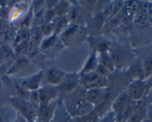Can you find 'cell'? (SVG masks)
<instances>
[{
    "instance_id": "33",
    "label": "cell",
    "mask_w": 152,
    "mask_h": 122,
    "mask_svg": "<svg viewBox=\"0 0 152 122\" xmlns=\"http://www.w3.org/2000/svg\"><path fill=\"white\" fill-rule=\"evenodd\" d=\"M55 13L54 12H53V10H48L45 13V15H44V22H45V23H48L50 21H51V19H53V16H54Z\"/></svg>"
},
{
    "instance_id": "14",
    "label": "cell",
    "mask_w": 152,
    "mask_h": 122,
    "mask_svg": "<svg viewBox=\"0 0 152 122\" xmlns=\"http://www.w3.org/2000/svg\"><path fill=\"white\" fill-rule=\"evenodd\" d=\"M101 61H102V65L105 67L108 71H113L114 69V65L111 60L109 55L107 52H102L101 53Z\"/></svg>"
},
{
    "instance_id": "8",
    "label": "cell",
    "mask_w": 152,
    "mask_h": 122,
    "mask_svg": "<svg viewBox=\"0 0 152 122\" xmlns=\"http://www.w3.org/2000/svg\"><path fill=\"white\" fill-rule=\"evenodd\" d=\"M52 116L51 122H72L71 115L67 109L62 106V105L56 108Z\"/></svg>"
},
{
    "instance_id": "18",
    "label": "cell",
    "mask_w": 152,
    "mask_h": 122,
    "mask_svg": "<svg viewBox=\"0 0 152 122\" xmlns=\"http://www.w3.org/2000/svg\"><path fill=\"white\" fill-rule=\"evenodd\" d=\"M68 2H66V1H59V2H57V4H56V6L54 7L53 12H54L55 14L61 16L66 13V11L68 10Z\"/></svg>"
},
{
    "instance_id": "24",
    "label": "cell",
    "mask_w": 152,
    "mask_h": 122,
    "mask_svg": "<svg viewBox=\"0 0 152 122\" xmlns=\"http://www.w3.org/2000/svg\"><path fill=\"white\" fill-rule=\"evenodd\" d=\"M143 72H144V76L148 77L151 74L152 72V65H151V57L148 56L145 61V63L143 65Z\"/></svg>"
},
{
    "instance_id": "15",
    "label": "cell",
    "mask_w": 152,
    "mask_h": 122,
    "mask_svg": "<svg viewBox=\"0 0 152 122\" xmlns=\"http://www.w3.org/2000/svg\"><path fill=\"white\" fill-rule=\"evenodd\" d=\"M130 74L136 78V80H140L142 81V78H144V72L143 69L140 65H134L131 68Z\"/></svg>"
},
{
    "instance_id": "27",
    "label": "cell",
    "mask_w": 152,
    "mask_h": 122,
    "mask_svg": "<svg viewBox=\"0 0 152 122\" xmlns=\"http://www.w3.org/2000/svg\"><path fill=\"white\" fill-rule=\"evenodd\" d=\"M31 102L35 107H39V92L37 90L33 91V93L31 95Z\"/></svg>"
},
{
    "instance_id": "2",
    "label": "cell",
    "mask_w": 152,
    "mask_h": 122,
    "mask_svg": "<svg viewBox=\"0 0 152 122\" xmlns=\"http://www.w3.org/2000/svg\"><path fill=\"white\" fill-rule=\"evenodd\" d=\"M145 88L146 86L143 81L140 80H136L130 84L129 87V92L127 93L132 101H139L143 96Z\"/></svg>"
},
{
    "instance_id": "34",
    "label": "cell",
    "mask_w": 152,
    "mask_h": 122,
    "mask_svg": "<svg viewBox=\"0 0 152 122\" xmlns=\"http://www.w3.org/2000/svg\"><path fill=\"white\" fill-rule=\"evenodd\" d=\"M40 30L42 31V33L45 35H48L51 32V26L48 23H45V25H42V28H40Z\"/></svg>"
},
{
    "instance_id": "5",
    "label": "cell",
    "mask_w": 152,
    "mask_h": 122,
    "mask_svg": "<svg viewBox=\"0 0 152 122\" xmlns=\"http://www.w3.org/2000/svg\"><path fill=\"white\" fill-rule=\"evenodd\" d=\"M113 94L111 91H106L105 96L102 97L100 102L95 106V110H94V113L97 115L98 117L103 115L105 111L109 107L112 101Z\"/></svg>"
},
{
    "instance_id": "13",
    "label": "cell",
    "mask_w": 152,
    "mask_h": 122,
    "mask_svg": "<svg viewBox=\"0 0 152 122\" xmlns=\"http://www.w3.org/2000/svg\"><path fill=\"white\" fill-rule=\"evenodd\" d=\"M40 121L41 122H48L52 117V110L49 105L39 107Z\"/></svg>"
},
{
    "instance_id": "35",
    "label": "cell",
    "mask_w": 152,
    "mask_h": 122,
    "mask_svg": "<svg viewBox=\"0 0 152 122\" xmlns=\"http://www.w3.org/2000/svg\"><path fill=\"white\" fill-rule=\"evenodd\" d=\"M7 14H8V10L7 7H1L0 9V18L4 19L5 16H7Z\"/></svg>"
},
{
    "instance_id": "4",
    "label": "cell",
    "mask_w": 152,
    "mask_h": 122,
    "mask_svg": "<svg viewBox=\"0 0 152 122\" xmlns=\"http://www.w3.org/2000/svg\"><path fill=\"white\" fill-rule=\"evenodd\" d=\"M106 93V90L103 88L98 89H91L86 92L85 95V99L88 103L90 105H95L96 106L98 103L101 101Z\"/></svg>"
},
{
    "instance_id": "1",
    "label": "cell",
    "mask_w": 152,
    "mask_h": 122,
    "mask_svg": "<svg viewBox=\"0 0 152 122\" xmlns=\"http://www.w3.org/2000/svg\"><path fill=\"white\" fill-rule=\"evenodd\" d=\"M107 81L105 77L100 76L96 73H87L82 79V84L88 90L102 88L106 84Z\"/></svg>"
},
{
    "instance_id": "21",
    "label": "cell",
    "mask_w": 152,
    "mask_h": 122,
    "mask_svg": "<svg viewBox=\"0 0 152 122\" xmlns=\"http://www.w3.org/2000/svg\"><path fill=\"white\" fill-rule=\"evenodd\" d=\"M30 37L31 38V40H32L34 42H38L40 40V38H42V31L40 30L39 27H34V28L31 29V33H29Z\"/></svg>"
},
{
    "instance_id": "31",
    "label": "cell",
    "mask_w": 152,
    "mask_h": 122,
    "mask_svg": "<svg viewBox=\"0 0 152 122\" xmlns=\"http://www.w3.org/2000/svg\"><path fill=\"white\" fill-rule=\"evenodd\" d=\"M55 39H56V38H55V36L49 37V38H47V39L45 40L44 42H43V44H42V47L43 49H45V48H48V47H50V46L53 45V43L55 42Z\"/></svg>"
},
{
    "instance_id": "29",
    "label": "cell",
    "mask_w": 152,
    "mask_h": 122,
    "mask_svg": "<svg viewBox=\"0 0 152 122\" xmlns=\"http://www.w3.org/2000/svg\"><path fill=\"white\" fill-rule=\"evenodd\" d=\"M77 25H73V26H71V28H68V29L63 34L64 38H70V37L72 36L74 34H75V33L77 32Z\"/></svg>"
},
{
    "instance_id": "7",
    "label": "cell",
    "mask_w": 152,
    "mask_h": 122,
    "mask_svg": "<svg viewBox=\"0 0 152 122\" xmlns=\"http://www.w3.org/2000/svg\"><path fill=\"white\" fill-rule=\"evenodd\" d=\"M12 102L13 105H14V106L17 107L25 116H26L27 118L31 119L34 115V107L22 99H13Z\"/></svg>"
},
{
    "instance_id": "37",
    "label": "cell",
    "mask_w": 152,
    "mask_h": 122,
    "mask_svg": "<svg viewBox=\"0 0 152 122\" xmlns=\"http://www.w3.org/2000/svg\"><path fill=\"white\" fill-rule=\"evenodd\" d=\"M43 2H44V1H34V6H35V8L37 9V10H40L42 5L43 4Z\"/></svg>"
},
{
    "instance_id": "26",
    "label": "cell",
    "mask_w": 152,
    "mask_h": 122,
    "mask_svg": "<svg viewBox=\"0 0 152 122\" xmlns=\"http://www.w3.org/2000/svg\"><path fill=\"white\" fill-rule=\"evenodd\" d=\"M66 25V20H65V18L63 17H59V19L56 21V25L54 26V30L56 33H59L62 30V28H64V26Z\"/></svg>"
},
{
    "instance_id": "3",
    "label": "cell",
    "mask_w": 152,
    "mask_h": 122,
    "mask_svg": "<svg viewBox=\"0 0 152 122\" xmlns=\"http://www.w3.org/2000/svg\"><path fill=\"white\" fill-rule=\"evenodd\" d=\"M132 99L129 96L127 93H121L120 96L117 97L115 102L113 103L112 108L113 112L115 113L116 118L122 113L123 110L129 106V104L132 102Z\"/></svg>"
},
{
    "instance_id": "11",
    "label": "cell",
    "mask_w": 152,
    "mask_h": 122,
    "mask_svg": "<svg viewBox=\"0 0 152 122\" xmlns=\"http://www.w3.org/2000/svg\"><path fill=\"white\" fill-rule=\"evenodd\" d=\"M42 78V73H38L37 75L34 76L32 78H30L28 79L25 80V81L22 82V87L25 89H28V90H36L38 88L39 85L40 84V81H41Z\"/></svg>"
},
{
    "instance_id": "38",
    "label": "cell",
    "mask_w": 152,
    "mask_h": 122,
    "mask_svg": "<svg viewBox=\"0 0 152 122\" xmlns=\"http://www.w3.org/2000/svg\"><path fill=\"white\" fill-rule=\"evenodd\" d=\"M58 1H48L47 2L48 4V8L51 9V7H54L55 6H56V4H57Z\"/></svg>"
},
{
    "instance_id": "12",
    "label": "cell",
    "mask_w": 152,
    "mask_h": 122,
    "mask_svg": "<svg viewBox=\"0 0 152 122\" xmlns=\"http://www.w3.org/2000/svg\"><path fill=\"white\" fill-rule=\"evenodd\" d=\"M28 64V60L26 57H25V56H21V57L18 58V59H16V62L13 64L11 68L9 70L8 74L13 73L19 70H21L22 68H23L24 67L26 66Z\"/></svg>"
},
{
    "instance_id": "16",
    "label": "cell",
    "mask_w": 152,
    "mask_h": 122,
    "mask_svg": "<svg viewBox=\"0 0 152 122\" xmlns=\"http://www.w3.org/2000/svg\"><path fill=\"white\" fill-rule=\"evenodd\" d=\"M77 81L74 80V78H71V79H68L67 81H64L63 84L61 85L60 88L62 91L69 93V92L73 91L77 87Z\"/></svg>"
},
{
    "instance_id": "22",
    "label": "cell",
    "mask_w": 152,
    "mask_h": 122,
    "mask_svg": "<svg viewBox=\"0 0 152 122\" xmlns=\"http://www.w3.org/2000/svg\"><path fill=\"white\" fill-rule=\"evenodd\" d=\"M110 57H111L114 65V64H117V65L121 64L123 61V53L121 52L118 51V50H113V51H111Z\"/></svg>"
},
{
    "instance_id": "32",
    "label": "cell",
    "mask_w": 152,
    "mask_h": 122,
    "mask_svg": "<svg viewBox=\"0 0 152 122\" xmlns=\"http://www.w3.org/2000/svg\"><path fill=\"white\" fill-rule=\"evenodd\" d=\"M100 122H117L115 113L114 112L110 113L106 116L104 117Z\"/></svg>"
},
{
    "instance_id": "23",
    "label": "cell",
    "mask_w": 152,
    "mask_h": 122,
    "mask_svg": "<svg viewBox=\"0 0 152 122\" xmlns=\"http://www.w3.org/2000/svg\"><path fill=\"white\" fill-rule=\"evenodd\" d=\"M113 12H114V4L113 3H108L102 8L101 14L105 19V18L111 17V15H113Z\"/></svg>"
},
{
    "instance_id": "28",
    "label": "cell",
    "mask_w": 152,
    "mask_h": 122,
    "mask_svg": "<svg viewBox=\"0 0 152 122\" xmlns=\"http://www.w3.org/2000/svg\"><path fill=\"white\" fill-rule=\"evenodd\" d=\"M95 65V58H94V55L91 56V58L89 59L88 62V64L86 65V68L84 69V72L85 73H88L89 71L91 70L92 69L94 68Z\"/></svg>"
},
{
    "instance_id": "39",
    "label": "cell",
    "mask_w": 152,
    "mask_h": 122,
    "mask_svg": "<svg viewBox=\"0 0 152 122\" xmlns=\"http://www.w3.org/2000/svg\"><path fill=\"white\" fill-rule=\"evenodd\" d=\"M142 122H151L150 121H148V120H146V119H145L143 121H142Z\"/></svg>"
},
{
    "instance_id": "20",
    "label": "cell",
    "mask_w": 152,
    "mask_h": 122,
    "mask_svg": "<svg viewBox=\"0 0 152 122\" xmlns=\"http://www.w3.org/2000/svg\"><path fill=\"white\" fill-rule=\"evenodd\" d=\"M44 15L45 13L42 9H40V10L36 11V14L34 15V18H33L34 27H38L39 25L44 22Z\"/></svg>"
},
{
    "instance_id": "10",
    "label": "cell",
    "mask_w": 152,
    "mask_h": 122,
    "mask_svg": "<svg viewBox=\"0 0 152 122\" xmlns=\"http://www.w3.org/2000/svg\"><path fill=\"white\" fill-rule=\"evenodd\" d=\"M65 77V73L60 70L52 68L47 73V81L51 84H59Z\"/></svg>"
},
{
    "instance_id": "30",
    "label": "cell",
    "mask_w": 152,
    "mask_h": 122,
    "mask_svg": "<svg viewBox=\"0 0 152 122\" xmlns=\"http://www.w3.org/2000/svg\"><path fill=\"white\" fill-rule=\"evenodd\" d=\"M95 73H97L98 75L100 76L105 77H105L108 75V73H109V71H108V70L105 68V67L102 66V65H99V66L96 68V72Z\"/></svg>"
},
{
    "instance_id": "25",
    "label": "cell",
    "mask_w": 152,
    "mask_h": 122,
    "mask_svg": "<svg viewBox=\"0 0 152 122\" xmlns=\"http://www.w3.org/2000/svg\"><path fill=\"white\" fill-rule=\"evenodd\" d=\"M148 19H149V18H148L146 15H145L143 13L140 11L139 13L137 14L134 20H135V22H136V24L142 25H145V24L147 22V20H148Z\"/></svg>"
},
{
    "instance_id": "36",
    "label": "cell",
    "mask_w": 152,
    "mask_h": 122,
    "mask_svg": "<svg viewBox=\"0 0 152 122\" xmlns=\"http://www.w3.org/2000/svg\"><path fill=\"white\" fill-rule=\"evenodd\" d=\"M7 27V22L4 19H0V30L5 29Z\"/></svg>"
},
{
    "instance_id": "9",
    "label": "cell",
    "mask_w": 152,
    "mask_h": 122,
    "mask_svg": "<svg viewBox=\"0 0 152 122\" xmlns=\"http://www.w3.org/2000/svg\"><path fill=\"white\" fill-rule=\"evenodd\" d=\"M38 92L39 96V107L48 105V102L56 96V90L51 87H47V88L39 90Z\"/></svg>"
},
{
    "instance_id": "6",
    "label": "cell",
    "mask_w": 152,
    "mask_h": 122,
    "mask_svg": "<svg viewBox=\"0 0 152 122\" xmlns=\"http://www.w3.org/2000/svg\"><path fill=\"white\" fill-rule=\"evenodd\" d=\"M147 109L143 102L140 101L137 107L131 114L126 122H142L146 118Z\"/></svg>"
},
{
    "instance_id": "17",
    "label": "cell",
    "mask_w": 152,
    "mask_h": 122,
    "mask_svg": "<svg viewBox=\"0 0 152 122\" xmlns=\"http://www.w3.org/2000/svg\"><path fill=\"white\" fill-rule=\"evenodd\" d=\"M13 56V51L8 45H2L0 47V61L5 60Z\"/></svg>"
},
{
    "instance_id": "19",
    "label": "cell",
    "mask_w": 152,
    "mask_h": 122,
    "mask_svg": "<svg viewBox=\"0 0 152 122\" xmlns=\"http://www.w3.org/2000/svg\"><path fill=\"white\" fill-rule=\"evenodd\" d=\"M75 122H98V116L92 111L87 115L78 117Z\"/></svg>"
}]
</instances>
